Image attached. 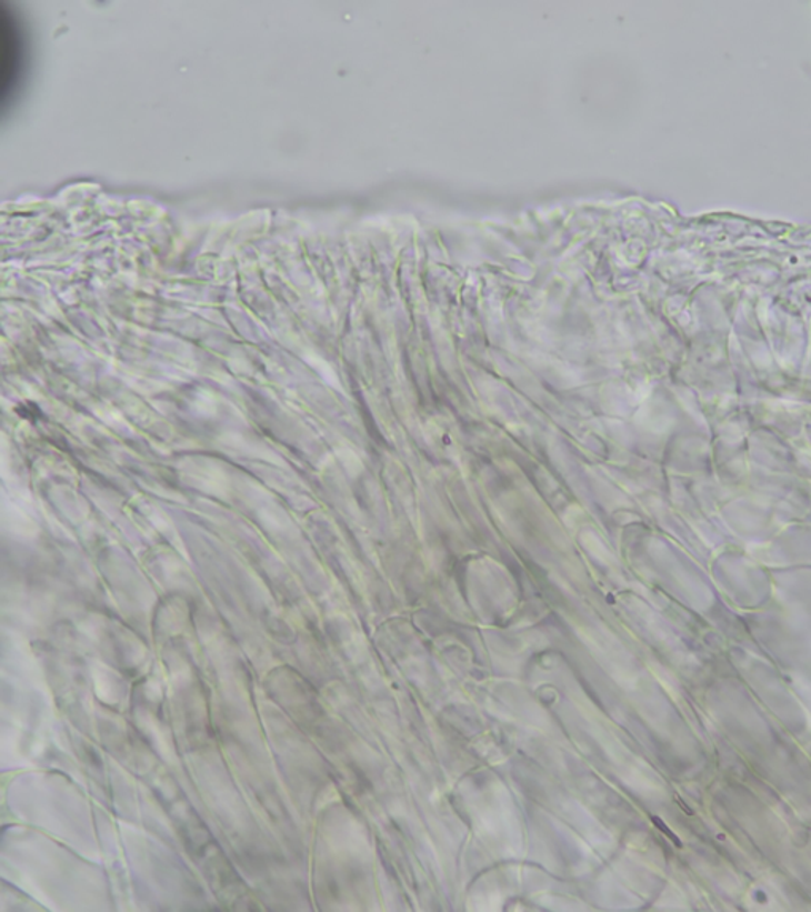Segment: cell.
<instances>
[{"instance_id": "obj_1", "label": "cell", "mask_w": 811, "mask_h": 912, "mask_svg": "<svg viewBox=\"0 0 811 912\" xmlns=\"http://www.w3.org/2000/svg\"><path fill=\"white\" fill-rule=\"evenodd\" d=\"M654 822H657L658 828H660V829L662 830V832H664V833H665V835H668V836H669V839H671L672 841H675L677 846H682V843H680V841H679V840H677V836H675V835H673V833L671 832V830H669L668 828H664V824H662V822L660 821V819L654 818Z\"/></svg>"}]
</instances>
